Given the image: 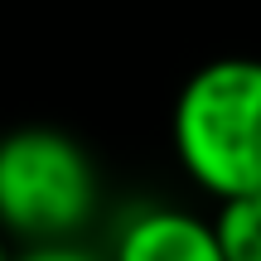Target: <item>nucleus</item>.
<instances>
[{
    "mask_svg": "<svg viewBox=\"0 0 261 261\" xmlns=\"http://www.w3.org/2000/svg\"><path fill=\"white\" fill-rule=\"evenodd\" d=\"M174 155L213 198L261 194V58H213L174 97Z\"/></svg>",
    "mask_w": 261,
    "mask_h": 261,
    "instance_id": "f257e3e1",
    "label": "nucleus"
},
{
    "mask_svg": "<svg viewBox=\"0 0 261 261\" xmlns=\"http://www.w3.org/2000/svg\"><path fill=\"white\" fill-rule=\"evenodd\" d=\"M97 213V169L73 136L19 126L0 136V232L29 247H63Z\"/></svg>",
    "mask_w": 261,
    "mask_h": 261,
    "instance_id": "f03ea898",
    "label": "nucleus"
},
{
    "mask_svg": "<svg viewBox=\"0 0 261 261\" xmlns=\"http://www.w3.org/2000/svg\"><path fill=\"white\" fill-rule=\"evenodd\" d=\"M112 261H223L208 218L184 208H145L121 227Z\"/></svg>",
    "mask_w": 261,
    "mask_h": 261,
    "instance_id": "7ed1b4c3",
    "label": "nucleus"
},
{
    "mask_svg": "<svg viewBox=\"0 0 261 261\" xmlns=\"http://www.w3.org/2000/svg\"><path fill=\"white\" fill-rule=\"evenodd\" d=\"M223 261H261V194L227 198L213 218Z\"/></svg>",
    "mask_w": 261,
    "mask_h": 261,
    "instance_id": "20e7f679",
    "label": "nucleus"
},
{
    "mask_svg": "<svg viewBox=\"0 0 261 261\" xmlns=\"http://www.w3.org/2000/svg\"><path fill=\"white\" fill-rule=\"evenodd\" d=\"M15 261H97L92 252H77V247H29L24 256H15Z\"/></svg>",
    "mask_w": 261,
    "mask_h": 261,
    "instance_id": "39448f33",
    "label": "nucleus"
},
{
    "mask_svg": "<svg viewBox=\"0 0 261 261\" xmlns=\"http://www.w3.org/2000/svg\"><path fill=\"white\" fill-rule=\"evenodd\" d=\"M0 261H15V256H10V247H5V232H0Z\"/></svg>",
    "mask_w": 261,
    "mask_h": 261,
    "instance_id": "423d86ee",
    "label": "nucleus"
}]
</instances>
